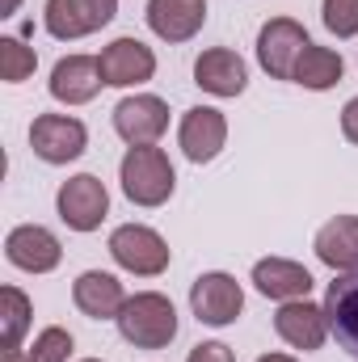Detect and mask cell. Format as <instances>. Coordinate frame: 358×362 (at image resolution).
<instances>
[{
    "instance_id": "28",
    "label": "cell",
    "mask_w": 358,
    "mask_h": 362,
    "mask_svg": "<svg viewBox=\"0 0 358 362\" xmlns=\"http://www.w3.org/2000/svg\"><path fill=\"white\" fill-rule=\"evenodd\" d=\"M258 362H299V358H291V354H262Z\"/></svg>"
},
{
    "instance_id": "29",
    "label": "cell",
    "mask_w": 358,
    "mask_h": 362,
    "mask_svg": "<svg viewBox=\"0 0 358 362\" xmlns=\"http://www.w3.org/2000/svg\"><path fill=\"white\" fill-rule=\"evenodd\" d=\"M17 4H21V0H4V4H0V17H13V13H17Z\"/></svg>"
},
{
    "instance_id": "3",
    "label": "cell",
    "mask_w": 358,
    "mask_h": 362,
    "mask_svg": "<svg viewBox=\"0 0 358 362\" xmlns=\"http://www.w3.org/2000/svg\"><path fill=\"white\" fill-rule=\"evenodd\" d=\"M110 257L122 266L127 274H139V278H156V274L169 270V245L161 232L144 228V223H122L110 232Z\"/></svg>"
},
{
    "instance_id": "20",
    "label": "cell",
    "mask_w": 358,
    "mask_h": 362,
    "mask_svg": "<svg viewBox=\"0 0 358 362\" xmlns=\"http://www.w3.org/2000/svg\"><path fill=\"white\" fill-rule=\"evenodd\" d=\"M316 257L337 274L354 270L358 266V215H333L316 232Z\"/></svg>"
},
{
    "instance_id": "8",
    "label": "cell",
    "mask_w": 358,
    "mask_h": 362,
    "mask_svg": "<svg viewBox=\"0 0 358 362\" xmlns=\"http://www.w3.org/2000/svg\"><path fill=\"white\" fill-rule=\"evenodd\" d=\"M118 13V0H47V34L59 38V42H72V38H85L93 30L110 25Z\"/></svg>"
},
{
    "instance_id": "21",
    "label": "cell",
    "mask_w": 358,
    "mask_h": 362,
    "mask_svg": "<svg viewBox=\"0 0 358 362\" xmlns=\"http://www.w3.org/2000/svg\"><path fill=\"white\" fill-rule=\"evenodd\" d=\"M342 72H346V64H342L337 51L308 42L304 55H299V64H295V76H291V81L304 85V89H312V93H325V89H333V85L342 81Z\"/></svg>"
},
{
    "instance_id": "22",
    "label": "cell",
    "mask_w": 358,
    "mask_h": 362,
    "mask_svg": "<svg viewBox=\"0 0 358 362\" xmlns=\"http://www.w3.org/2000/svg\"><path fill=\"white\" fill-rule=\"evenodd\" d=\"M30 299L17 291V286H4L0 291V316H4V354H21V337L30 329Z\"/></svg>"
},
{
    "instance_id": "23",
    "label": "cell",
    "mask_w": 358,
    "mask_h": 362,
    "mask_svg": "<svg viewBox=\"0 0 358 362\" xmlns=\"http://www.w3.org/2000/svg\"><path fill=\"white\" fill-rule=\"evenodd\" d=\"M34 68H38L34 47H25L21 38H0V81H4V85H21V81H30Z\"/></svg>"
},
{
    "instance_id": "4",
    "label": "cell",
    "mask_w": 358,
    "mask_h": 362,
    "mask_svg": "<svg viewBox=\"0 0 358 362\" xmlns=\"http://www.w3.org/2000/svg\"><path fill=\"white\" fill-rule=\"evenodd\" d=\"M190 308H194L198 325L224 329V325H232L245 312V291H241V282L232 274H224V270L198 274L194 286H190Z\"/></svg>"
},
{
    "instance_id": "11",
    "label": "cell",
    "mask_w": 358,
    "mask_h": 362,
    "mask_svg": "<svg viewBox=\"0 0 358 362\" xmlns=\"http://www.w3.org/2000/svg\"><path fill=\"white\" fill-rule=\"evenodd\" d=\"M97 64H101V81L114 85V89L144 85V81H152V72H156V55H152V47H144L139 38H114V42L97 55Z\"/></svg>"
},
{
    "instance_id": "18",
    "label": "cell",
    "mask_w": 358,
    "mask_h": 362,
    "mask_svg": "<svg viewBox=\"0 0 358 362\" xmlns=\"http://www.w3.org/2000/svg\"><path fill=\"white\" fill-rule=\"evenodd\" d=\"M72 299H76V308L89 320H118V312L127 303V291H122V282L114 274L85 270L76 278V286H72Z\"/></svg>"
},
{
    "instance_id": "7",
    "label": "cell",
    "mask_w": 358,
    "mask_h": 362,
    "mask_svg": "<svg viewBox=\"0 0 358 362\" xmlns=\"http://www.w3.org/2000/svg\"><path fill=\"white\" fill-rule=\"evenodd\" d=\"M308 42L312 38H308V30L299 21L274 17V21L262 25V34H258V64L266 68L274 81H291L295 76V64H299V55H304Z\"/></svg>"
},
{
    "instance_id": "19",
    "label": "cell",
    "mask_w": 358,
    "mask_h": 362,
    "mask_svg": "<svg viewBox=\"0 0 358 362\" xmlns=\"http://www.w3.org/2000/svg\"><path fill=\"white\" fill-rule=\"evenodd\" d=\"M253 286H258L266 299L291 303V299H308L312 274L304 270L299 262H287V257H262V262L253 266Z\"/></svg>"
},
{
    "instance_id": "15",
    "label": "cell",
    "mask_w": 358,
    "mask_h": 362,
    "mask_svg": "<svg viewBox=\"0 0 358 362\" xmlns=\"http://www.w3.org/2000/svg\"><path fill=\"white\" fill-rule=\"evenodd\" d=\"M194 85L211 97H241L249 85V68L236 51L228 47H211L194 59Z\"/></svg>"
},
{
    "instance_id": "6",
    "label": "cell",
    "mask_w": 358,
    "mask_h": 362,
    "mask_svg": "<svg viewBox=\"0 0 358 362\" xmlns=\"http://www.w3.org/2000/svg\"><path fill=\"white\" fill-rule=\"evenodd\" d=\"M55 206H59V219H64L72 232H97L101 219L110 215V194H105L101 177L76 173V177H68L59 185Z\"/></svg>"
},
{
    "instance_id": "14",
    "label": "cell",
    "mask_w": 358,
    "mask_h": 362,
    "mask_svg": "<svg viewBox=\"0 0 358 362\" xmlns=\"http://www.w3.org/2000/svg\"><path fill=\"white\" fill-rule=\"evenodd\" d=\"M274 329L278 337L291 346V350H321L325 337H329V316H325V303H308V299H291L278 308L274 316Z\"/></svg>"
},
{
    "instance_id": "24",
    "label": "cell",
    "mask_w": 358,
    "mask_h": 362,
    "mask_svg": "<svg viewBox=\"0 0 358 362\" xmlns=\"http://www.w3.org/2000/svg\"><path fill=\"white\" fill-rule=\"evenodd\" d=\"M68 354H72V333L59 329V325H51V329H42L34 337L25 362H68Z\"/></svg>"
},
{
    "instance_id": "2",
    "label": "cell",
    "mask_w": 358,
    "mask_h": 362,
    "mask_svg": "<svg viewBox=\"0 0 358 362\" xmlns=\"http://www.w3.org/2000/svg\"><path fill=\"white\" fill-rule=\"evenodd\" d=\"M118 181L135 206H165L173 198L178 173H173L169 156L156 144H148V148H127V156L118 165Z\"/></svg>"
},
{
    "instance_id": "25",
    "label": "cell",
    "mask_w": 358,
    "mask_h": 362,
    "mask_svg": "<svg viewBox=\"0 0 358 362\" xmlns=\"http://www.w3.org/2000/svg\"><path fill=\"white\" fill-rule=\"evenodd\" d=\"M321 17H325V30L337 34V38H354L358 34V0H325Z\"/></svg>"
},
{
    "instance_id": "9",
    "label": "cell",
    "mask_w": 358,
    "mask_h": 362,
    "mask_svg": "<svg viewBox=\"0 0 358 362\" xmlns=\"http://www.w3.org/2000/svg\"><path fill=\"white\" fill-rule=\"evenodd\" d=\"M114 131L131 144V148H148L169 131V105L152 93H135L122 97L114 105Z\"/></svg>"
},
{
    "instance_id": "10",
    "label": "cell",
    "mask_w": 358,
    "mask_h": 362,
    "mask_svg": "<svg viewBox=\"0 0 358 362\" xmlns=\"http://www.w3.org/2000/svg\"><path fill=\"white\" fill-rule=\"evenodd\" d=\"M178 144H181V152H185V160H194V165L215 160L224 152V144H228V118L215 105L185 110V118H181V127H178Z\"/></svg>"
},
{
    "instance_id": "30",
    "label": "cell",
    "mask_w": 358,
    "mask_h": 362,
    "mask_svg": "<svg viewBox=\"0 0 358 362\" xmlns=\"http://www.w3.org/2000/svg\"><path fill=\"white\" fill-rule=\"evenodd\" d=\"M85 362H101V358H85Z\"/></svg>"
},
{
    "instance_id": "1",
    "label": "cell",
    "mask_w": 358,
    "mask_h": 362,
    "mask_svg": "<svg viewBox=\"0 0 358 362\" xmlns=\"http://www.w3.org/2000/svg\"><path fill=\"white\" fill-rule=\"evenodd\" d=\"M118 333L135 350H165L178 337V308L156 291H139V295H131L122 303Z\"/></svg>"
},
{
    "instance_id": "27",
    "label": "cell",
    "mask_w": 358,
    "mask_h": 362,
    "mask_svg": "<svg viewBox=\"0 0 358 362\" xmlns=\"http://www.w3.org/2000/svg\"><path fill=\"white\" fill-rule=\"evenodd\" d=\"M342 135H346L350 144H358V97H350L346 110H342Z\"/></svg>"
},
{
    "instance_id": "12",
    "label": "cell",
    "mask_w": 358,
    "mask_h": 362,
    "mask_svg": "<svg viewBox=\"0 0 358 362\" xmlns=\"http://www.w3.org/2000/svg\"><path fill=\"white\" fill-rule=\"evenodd\" d=\"M4 257H8V266H17L25 274H51L64 262V249H59L55 232H47L42 223H21V228L8 232Z\"/></svg>"
},
{
    "instance_id": "16",
    "label": "cell",
    "mask_w": 358,
    "mask_h": 362,
    "mask_svg": "<svg viewBox=\"0 0 358 362\" xmlns=\"http://www.w3.org/2000/svg\"><path fill=\"white\" fill-rule=\"evenodd\" d=\"M148 30L165 42H190L207 21V0H148Z\"/></svg>"
},
{
    "instance_id": "17",
    "label": "cell",
    "mask_w": 358,
    "mask_h": 362,
    "mask_svg": "<svg viewBox=\"0 0 358 362\" xmlns=\"http://www.w3.org/2000/svg\"><path fill=\"white\" fill-rule=\"evenodd\" d=\"M101 64L93 55H68L51 68V97L64 105H85L101 93Z\"/></svg>"
},
{
    "instance_id": "5",
    "label": "cell",
    "mask_w": 358,
    "mask_h": 362,
    "mask_svg": "<svg viewBox=\"0 0 358 362\" xmlns=\"http://www.w3.org/2000/svg\"><path fill=\"white\" fill-rule=\"evenodd\" d=\"M30 148L38 160L47 165H68L76 156H85L89 148V131L81 118L72 114H38L34 127H30Z\"/></svg>"
},
{
    "instance_id": "26",
    "label": "cell",
    "mask_w": 358,
    "mask_h": 362,
    "mask_svg": "<svg viewBox=\"0 0 358 362\" xmlns=\"http://www.w3.org/2000/svg\"><path fill=\"white\" fill-rule=\"evenodd\" d=\"M185 362H236V358H232V350L224 341H198Z\"/></svg>"
},
{
    "instance_id": "13",
    "label": "cell",
    "mask_w": 358,
    "mask_h": 362,
    "mask_svg": "<svg viewBox=\"0 0 358 362\" xmlns=\"http://www.w3.org/2000/svg\"><path fill=\"white\" fill-rule=\"evenodd\" d=\"M325 316H329V333L337 337V346L358 362V266L329 282Z\"/></svg>"
}]
</instances>
